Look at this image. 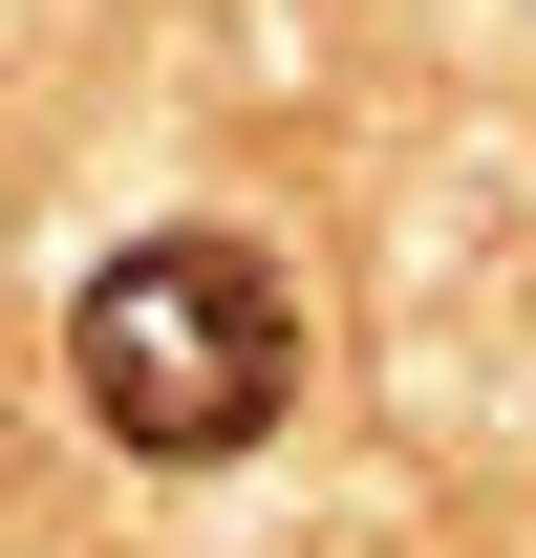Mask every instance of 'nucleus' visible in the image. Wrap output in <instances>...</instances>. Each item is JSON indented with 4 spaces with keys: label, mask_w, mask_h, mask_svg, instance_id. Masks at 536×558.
<instances>
[{
    "label": "nucleus",
    "mask_w": 536,
    "mask_h": 558,
    "mask_svg": "<svg viewBox=\"0 0 536 558\" xmlns=\"http://www.w3.org/2000/svg\"><path fill=\"white\" fill-rule=\"evenodd\" d=\"M65 387L150 473H236V451L301 409V301H279L258 236H130V258L65 301Z\"/></svg>",
    "instance_id": "obj_1"
}]
</instances>
